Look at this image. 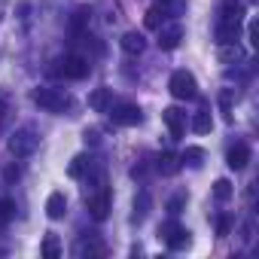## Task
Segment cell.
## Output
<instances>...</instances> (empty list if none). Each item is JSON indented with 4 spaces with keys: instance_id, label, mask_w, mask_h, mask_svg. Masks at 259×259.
<instances>
[{
    "instance_id": "cell-1",
    "label": "cell",
    "mask_w": 259,
    "mask_h": 259,
    "mask_svg": "<svg viewBox=\"0 0 259 259\" xmlns=\"http://www.w3.org/2000/svg\"><path fill=\"white\" fill-rule=\"evenodd\" d=\"M34 101H37L43 110H49V113H61V110L70 107V98H67L64 92H58V89H37V92H34Z\"/></svg>"
},
{
    "instance_id": "cell-2",
    "label": "cell",
    "mask_w": 259,
    "mask_h": 259,
    "mask_svg": "<svg viewBox=\"0 0 259 259\" xmlns=\"http://www.w3.org/2000/svg\"><path fill=\"white\" fill-rule=\"evenodd\" d=\"M37 135L31 132V128H19V132L10 138V153L16 156V159H25V156H31L34 150H37Z\"/></svg>"
},
{
    "instance_id": "cell-3",
    "label": "cell",
    "mask_w": 259,
    "mask_h": 259,
    "mask_svg": "<svg viewBox=\"0 0 259 259\" xmlns=\"http://www.w3.org/2000/svg\"><path fill=\"white\" fill-rule=\"evenodd\" d=\"M168 89H171V95H174L177 101H189V98H195V76H192L189 70H177V73L171 76Z\"/></svg>"
},
{
    "instance_id": "cell-4",
    "label": "cell",
    "mask_w": 259,
    "mask_h": 259,
    "mask_svg": "<svg viewBox=\"0 0 259 259\" xmlns=\"http://www.w3.org/2000/svg\"><path fill=\"white\" fill-rule=\"evenodd\" d=\"M159 238H165V244L171 247V250H183V247H189V232L186 229H180L177 223H165L162 229H159Z\"/></svg>"
},
{
    "instance_id": "cell-5",
    "label": "cell",
    "mask_w": 259,
    "mask_h": 259,
    "mask_svg": "<svg viewBox=\"0 0 259 259\" xmlns=\"http://www.w3.org/2000/svg\"><path fill=\"white\" fill-rule=\"evenodd\" d=\"M58 73L67 76V79H82V76H89V61L82 55H67L58 64Z\"/></svg>"
},
{
    "instance_id": "cell-6",
    "label": "cell",
    "mask_w": 259,
    "mask_h": 259,
    "mask_svg": "<svg viewBox=\"0 0 259 259\" xmlns=\"http://www.w3.org/2000/svg\"><path fill=\"white\" fill-rule=\"evenodd\" d=\"M113 119H116L119 125H138L144 116H141V107H138V104L122 101V104H116V107H113Z\"/></svg>"
},
{
    "instance_id": "cell-7",
    "label": "cell",
    "mask_w": 259,
    "mask_h": 259,
    "mask_svg": "<svg viewBox=\"0 0 259 259\" xmlns=\"http://www.w3.org/2000/svg\"><path fill=\"white\" fill-rule=\"evenodd\" d=\"M162 122L168 125V132H171V138H174V141H177V138H183V132H186V116H183L177 107L162 110Z\"/></svg>"
},
{
    "instance_id": "cell-8",
    "label": "cell",
    "mask_w": 259,
    "mask_h": 259,
    "mask_svg": "<svg viewBox=\"0 0 259 259\" xmlns=\"http://www.w3.org/2000/svg\"><path fill=\"white\" fill-rule=\"evenodd\" d=\"M85 204H89V213H92L95 220H107L110 204H113V195H110V189H101V192H98V195H92Z\"/></svg>"
},
{
    "instance_id": "cell-9",
    "label": "cell",
    "mask_w": 259,
    "mask_h": 259,
    "mask_svg": "<svg viewBox=\"0 0 259 259\" xmlns=\"http://www.w3.org/2000/svg\"><path fill=\"white\" fill-rule=\"evenodd\" d=\"M180 40H183V28H180V25H165V28H159V49L171 52V49L180 46Z\"/></svg>"
},
{
    "instance_id": "cell-10",
    "label": "cell",
    "mask_w": 259,
    "mask_h": 259,
    "mask_svg": "<svg viewBox=\"0 0 259 259\" xmlns=\"http://www.w3.org/2000/svg\"><path fill=\"white\" fill-rule=\"evenodd\" d=\"M247 162H250V147H247V144H235V147L229 150V156H226V165H229L232 171H244Z\"/></svg>"
},
{
    "instance_id": "cell-11",
    "label": "cell",
    "mask_w": 259,
    "mask_h": 259,
    "mask_svg": "<svg viewBox=\"0 0 259 259\" xmlns=\"http://www.w3.org/2000/svg\"><path fill=\"white\" fill-rule=\"evenodd\" d=\"M119 46H122L128 55H141V52L147 49V40H144V34H138V31H128V34H122Z\"/></svg>"
},
{
    "instance_id": "cell-12",
    "label": "cell",
    "mask_w": 259,
    "mask_h": 259,
    "mask_svg": "<svg viewBox=\"0 0 259 259\" xmlns=\"http://www.w3.org/2000/svg\"><path fill=\"white\" fill-rule=\"evenodd\" d=\"M238 25H241V22H229V19H223V22L217 25V43H220V46L235 43V40H238Z\"/></svg>"
},
{
    "instance_id": "cell-13",
    "label": "cell",
    "mask_w": 259,
    "mask_h": 259,
    "mask_svg": "<svg viewBox=\"0 0 259 259\" xmlns=\"http://www.w3.org/2000/svg\"><path fill=\"white\" fill-rule=\"evenodd\" d=\"M64 210H67V198H64V192H52V195L46 198V217H49V220H61Z\"/></svg>"
},
{
    "instance_id": "cell-14",
    "label": "cell",
    "mask_w": 259,
    "mask_h": 259,
    "mask_svg": "<svg viewBox=\"0 0 259 259\" xmlns=\"http://www.w3.org/2000/svg\"><path fill=\"white\" fill-rule=\"evenodd\" d=\"M220 13H223V19H229V22H241V19H244V4H241V0H223Z\"/></svg>"
},
{
    "instance_id": "cell-15",
    "label": "cell",
    "mask_w": 259,
    "mask_h": 259,
    "mask_svg": "<svg viewBox=\"0 0 259 259\" xmlns=\"http://www.w3.org/2000/svg\"><path fill=\"white\" fill-rule=\"evenodd\" d=\"M89 107L98 110V113H104V110L110 107V89H95V92L89 95Z\"/></svg>"
},
{
    "instance_id": "cell-16",
    "label": "cell",
    "mask_w": 259,
    "mask_h": 259,
    "mask_svg": "<svg viewBox=\"0 0 259 259\" xmlns=\"http://www.w3.org/2000/svg\"><path fill=\"white\" fill-rule=\"evenodd\" d=\"M210 128H213V119H210V113H207V110L195 113V119H192V132H198V135H207Z\"/></svg>"
},
{
    "instance_id": "cell-17",
    "label": "cell",
    "mask_w": 259,
    "mask_h": 259,
    "mask_svg": "<svg viewBox=\"0 0 259 259\" xmlns=\"http://www.w3.org/2000/svg\"><path fill=\"white\" fill-rule=\"evenodd\" d=\"M177 168H180V159L174 153H162L159 156V171L162 174H177Z\"/></svg>"
},
{
    "instance_id": "cell-18",
    "label": "cell",
    "mask_w": 259,
    "mask_h": 259,
    "mask_svg": "<svg viewBox=\"0 0 259 259\" xmlns=\"http://www.w3.org/2000/svg\"><path fill=\"white\" fill-rule=\"evenodd\" d=\"M40 253H43L46 259H55V256L61 253V247H58V238H55V235H46V238H43V247H40Z\"/></svg>"
},
{
    "instance_id": "cell-19",
    "label": "cell",
    "mask_w": 259,
    "mask_h": 259,
    "mask_svg": "<svg viewBox=\"0 0 259 259\" xmlns=\"http://www.w3.org/2000/svg\"><path fill=\"white\" fill-rule=\"evenodd\" d=\"M16 217V201L13 198H0V226H7Z\"/></svg>"
},
{
    "instance_id": "cell-20",
    "label": "cell",
    "mask_w": 259,
    "mask_h": 259,
    "mask_svg": "<svg viewBox=\"0 0 259 259\" xmlns=\"http://www.w3.org/2000/svg\"><path fill=\"white\" fill-rule=\"evenodd\" d=\"M201 159H204V150H201V147H189V150L180 156V162H189L192 168H201Z\"/></svg>"
},
{
    "instance_id": "cell-21",
    "label": "cell",
    "mask_w": 259,
    "mask_h": 259,
    "mask_svg": "<svg viewBox=\"0 0 259 259\" xmlns=\"http://www.w3.org/2000/svg\"><path fill=\"white\" fill-rule=\"evenodd\" d=\"M162 19H165V10H162V7H150L144 22H147V28H159V25H162Z\"/></svg>"
},
{
    "instance_id": "cell-22",
    "label": "cell",
    "mask_w": 259,
    "mask_h": 259,
    "mask_svg": "<svg viewBox=\"0 0 259 259\" xmlns=\"http://www.w3.org/2000/svg\"><path fill=\"white\" fill-rule=\"evenodd\" d=\"M213 195H217L220 201H229V198H232V183H229V180H217V183H213Z\"/></svg>"
},
{
    "instance_id": "cell-23",
    "label": "cell",
    "mask_w": 259,
    "mask_h": 259,
    "mask_svg": "<svg viewBox=\"0 0 259 259\" xmlns=\"http://www.w3.org/2000/svg\"><path fill=\"white\" fill-rule=\"evenodd\" d=\"M85 165H89V159H85V156H76V159H73V162L67 165V174H70V177H82Z\"/></svg>"
},
{
    "instance_id": "cell-24",
    "label": "cell",
    "mask_w": 259,
    "mask_h": 259,
    "mask_svg": "<svg viewBox=\"0 0 259 259\" xmlns=\"http://www.w3.org/2000/svg\"><path fill=\"white\" fill-rule=\"evenodd\" d=\"M147 207H150V195L144 192V195L135 201V220H144V217H147Z\"/></svg>"
},
{
    "instance_id": "cell-25",
    "label": "cell",
    "mask_w": 259,
    "mask_h": 259,
    "mask_svg": "<svg viewBox=\"0 0 259 259\" xmlns=\"http://www.w3.org/2000/svg\"><path fill=\"white\" fill-rule=\"evenodd\" d=\"M220 107H223V116H226V119H232V113H229V110H232V95H229V92H223V95H220Z\"/></svg>"
},
{
    "instance_id": "cell-26",
    "label": "cell",
    "mask_w": 259,
    "mask_h": 259,
    "mask_svg": "<svg viewBox=\"0 0 259 259\" xmlns=\"http://www.w3.org/2000/svg\"><path fill=\"white\" fill-rule=\"evenodd\" d=\"M183 204H186V195H174V198L168 201V210H171V213H180Z\"/></svg>"
},
{
    "instance_id": "cell-27",
    "label": "cell",
    "mask_w": 259,
    "mask_h": 259,
    "mask_svg": "<svg viewBox=\"0 0 259 259\" xmlns=\"http://www.w3.org/2000/svg\"><path fill=\"white\" fill-rule=\"evenodd\" d=\"M232 229V220L229 217H217V235H229Z\"/></svg>"
},
{
    "instance_id": "cell-28",
    "label": "cell",
    "mask_w": 259,
    "mask_h": 259,
    "mask_svg": "<svg viewBox=\"0 0 259 259\" xmlns=\"http://www.w3.org/2000/svg\"><path fill=\"white\" fill-rule=\"evenodd\" d=\"M235 58H238V49H220V61L229 64V61H235Z\"/></svg>"
},
{
    "instance_id": "cell-29",
    "label": "cell",
    "mask_w": 259,
    "mask_h": 259,
    "mask_svg": "<svg viewBox=\"0 0 259 259\" xmlns=\"http://www.w3.org/2000/svg\"><path fill=\"white\" fill-rule=\"evenodd\" d=\"M82 253H104V244H82Z\"/></svg>"
},
{
    "instance_id": "cell-30",
    "label": "cell",
    "mask_w": 259,
    "mask_h": 259,
    "mask_svg": "<svg viewBox=\"0 0 259 259\" xmlns=\"http://www.w3.org/2000/svg\"><path fill=\"white\" fill-rule=\"evenodd\" d=\"M250 43L259 46V28H256V25H250Z\"/></svg>"
},
{
    "instance_id": "cell-31",
    "label": "cell",
    "mask_w": 259,
    "mask_h": 259,
    "mask_svg": "<svg viewBox=\"0 0 259 259\" xmlns=\"http://www.w3.org/2000/svg\"><path fill=\"white\" fill-rule=\"evenodd\" d=\"M4 113H7V95L0 92V122H4Z\"/></svg>"
},
{
    "instance_id": "cell-32",
    "label": "cell",
    "mask_w": 259,
    "mask_h": 259,
    "mask_svg": "<svg viewBox=\"0 0 259 259\" xmlns=\"http://www.w3.org/2000/svg\"><path fill=\"white\" fill-rule=\"evenodd\" d=\"M4 177H7V180H16V177H19V168H7V174H4Z\"/></svg>"
}]
</instances>
